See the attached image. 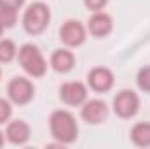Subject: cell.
<instances>
[{
  "label": "cell",
  "instance_id": "obj_11",
  "mask_svg": "<svg viewBox=\"0 0 150 149\" xmlns=\"http://www.w3.org/2000/svg\"><path fill=\"white\" fill-rule=\"evenodd\" d=\"M32 137V128L25 119H11L5 126V140L12 146H25Z\"/></svg>",
  "mask_w": 150,
  "mask_h": 149
},
{
  "label": "cell",
  "instance_id": "obj_14",
  "mask_svg": "<svg viewBox=\"0 0 150 149\" xmlns=\"http://www.w3.org/2000/svg\"><path fill=\"white\" fill-rule=\"evenodd\" d=\"M18 56V46L11 39H0V63H11Z\"/></svg>",
  "mask_w": 150,
  "mask_h": 149
},
{
  "label": "cell",
  "instance_id": "obj_8",
  "mask_svg": "<svg viewBox=\"0 0 150 149\" xmlns=\"http://www.w3.org/2000/svg\"><path fill=\"white\" fill-rule=\"evenodd\" d=\"M80 117L82 121H86L87 125H101L107 121L108 117V105L105 100L101 98H87L82 105H80Z\"/></svg>",
  "mask_w": 150,
  "mask_h": 149
},
{
  "label": "cell",
  "instance_id": "obj_10",
  "mask_svg": "<svg viewBox=\"0 0 150 149\" xmlns=\"http://www.w3.org/2000/svg\"><path fill=\"white\" fill-rule=\"evenodd\" d=\"M87 34L96 39H105L113 32V19L112 16L105 11H96L91 14V18L87 19Z\"/></svg>",
  "mask_w": 150,
  "mask_h": 149
},
{
  "label": "cell",
  "instance_id": "obj_3",
  "mask_svg": "<svg viewBox=\"0 0 150 149\" xmlns=\"http://www.w3.org/2000/svg\"><path fill=\"white\" fill-rule=\"evenodd\" d=\"M51 23V9L45 2H32L21 18L23 30L28 35H40L47 30Z\"/></svg>",
  "mask_w": 150,
  "mask_h": 149
},
{
  "label": "cell",
  "instance_id": "obj_16",
  "mask_svg": "<svg viewBox=\"0 0 150 149\" xmlns=\"http://www.w3.org/2000/svg\"><path fill=\"white\" fill-rule=\"evenodd\" d=\"M136 84L143 93H150V65L142 67L136 74Z\"/></svg>",
  "mask_w": 150,
  "mask_h": 149
},
{
  "label": "cell",
  "instance_id": "obj_17",
  "mask_svg": "<svg viewBox=\"0 0 150 149\" xmlns=\"http://www.w3.org/2000/svg\"><path fill=\"white\" fill-rule=\"evenodd\" d=\"M12 117V102L9 98H0V126L9 123Z\"/></svg>",
  "mask_w": 150,
  "mask_h": 149
},
{
  "label": "cell",
  "instance_id": "obj_19",
  "mask_svg": "<svg viewBox=\"0 0 150 149\" xmlns=\"http://www.w3.org/2000/svg\"><path fill=\"white\" fill-rule=\"evenodd\" d=\"M26 0H0V9H16L19 11Z\"/></svg>",
  "mask_w": 150,
  "mask_h": 149
},
{
  "label": "cell",
  "instance_id": "obj_2",
  "mask_svg": "<svg viewBox=\"0 0 150 149\" xmlns=\"http://www.w3.org/2000/svg\"><path fill=\"white\" fill-rule=\"evenodd\" d=\"M16 60L25 70V74L32 79H40L47 74V60L44 58L42 51L32 42H26L18 49Z\"/></svg>",
  "mask_w": 150,
  "mask_h": 149
},
{
  "label": "cell",
  "instance_id": "obj_20",
  "mask_svg": "<svg viewBox=\"0 0 150 149\" xmlns=\"http://www.w3.org/2000/svg\"><path fill=\"white\" fill-rule=\"evenodd\" d=\"M4 144H5V132H2V130H0V148H2Z\"/></svg>",
  "mask_w": 150,
  "mask_h": 149
},
{
  "label": "cell",
  "instance_id": "obj_18",
  "mask_svg": "<svg viewBox=\"0 0 150 149\" xmlns=\"http://www.w3.org/2000/svg\"><path fill=\"white\" fill-rule=\"evenodd\" d=\"M86 9H89L91 12H96V11H103L110 0H82Z\"/></svg>",
  "mask_w": 150,
  "mask_h": 149
},
{
  "label": "cell",
  "instance_id": "obj_6",
  "mask_svg": "<svg viewBox=\"0 0 150 149\" xmlns=\"http://www.w3.org/2000/svg\"><path fill=\"white\" fill-rule=\"evenodd\" d=\"M59 40L65 47L77 49L86 44L87 40V28L79 19H67L59 28Z\"/></svg>",
  "mask_w": 150,
  "mask_h": 149
},
{
  "label": "cell",
  "instance_id": "obj_12",
  "mask_svg": "<svg viewBox=\"0 0 150 149\" xmlns=\"http://www.w3.org/2000/svg\"><path fill=\"white\" fill-rule=\"evenodd\" d=\"M75 54L70 51V47H61V49H54L51 58H49V65L54 72L58 74H68L75 69Z\"/></svg>",
  "mask_w": 150,
  "mask_h": 149
},
{
  "label": "cell",
  "instance_id": "obj_5",
  "mask_svg": "<svg viewBox=\"0 0 150 149\" xmlns=\"http://www.w3.org/2000/svg\"><path fill=\"white\" fill-rule=\"evenodd\" d=\"M140 105H142V102H140L138 93L133 90H127V88L117 91L112 100L113 112L120 119H133L140 112Z\"/></svg>",
  "mask_w": 150,
  "mask_h": 149
},
{
  "label": "cell",
  "instance_id": "obj_22",
  "mask_svg": "<svg viewBox=\"0 0 150 149\" xmlns=\"http://www.w3.org/2000/svg\"><path fill=\"white\" fill-rule=\"evenodd\" d=\"M0 79H2V69H0Z\"/></svg>",
  "mask_w": 150,
  "mask_h": 149
},
{
  "label": "cell",
  "instance_id": "obj_9",
  "mask_svg": "<svg viewBox=\"0 0 150 149\" xmlns=\"http://www.w3.org/2000/svg\"><path fill=\"white\" fill-rule=\"evenodd\" d=\"M115 84V75L107 67H94L87 74V88L94 93H108Z\"/></svg>",
  "mask_w": 150,
  "mask_h": 149
},
{
  "label": "cell",
  "instance_id": "obj_1",
  "mask_svg": "<svg viewBox=\"0 0 150 149\" xmlns=\"http://www.w3.org/2000/svg\"><path fill=\"white\" fill-rule=\"evenodd\" d=\"M49 132L58 146H70L79 139V123L67 109H56L49 116Z\"/></svg>",
  "mask_w": 150,
  "mask_h": 149
},
{
  "label": "cell",
  "instance_id": "obj_7",
  "mask_svg": "<svg viewBox=\"0 0 150 149\" xmlns=\"http://www.w3.org/2000/svg\"><path fill=\"white\" fill-rule=\"evenodd\" d=\"M59 100L68 107H80L87 100V84L80 81H67L59 86Z\"/></svg>",
  "mask_w": 150,
  "mask_h": 149
},
{
  "label": "cell",
  "instance_id": "obj_15",
  "mask_svg": "<svg viewBox=\"0 0 150 149\" xmlns=\"http://www.w3.org/2000/svg\"><path fill=\"white\" fill-rule=\"evenodd\" d=\"M0 23L5 30H11L18 23V11L16 9H0Z\"/></svg>",
  "mask_w": 150,
  "mask_h": 149
},
{
  "label": "cell",
  "instance_id": "obj_13",
  "mask_svg": "<svg viewBox=\"0 0 150 149\" xmlns=\"http://www.w3.org/2000/svg\"><path fill=\"white\" fill-rule=\"evenodd\" d=\"M129 139L136 148H150V123L149 121L134 123L129 132Z\"/></svg>",
  "mask_w": 150,
  "mask_h": 149
},
{
  "label": "cell",
  "instance_id": "obj_21",
  "mask_svg": "<svg viewBox=\"0 0 150 149\" xmlns=\"http://www.w3.org/2000/svg\"><path fill=\"white\" fill-rule=\"evenodd\" d=\"M4 32H5V28H4L2 23H0V39H2V35H4Z\"/></svg>",
  "mask_w": 150,
  "mask_h": 149
},
{
  "label": "cell",
  "instance_id": "obj_4",
  "mask_svg": "<svg viewBox=\"0 0 150 149\" xmlns=\"http://www.w3.org/2000/svg\"><path fill=\"white\" fill-rule=\"evenodd\" d=\"M7 98L12 102V105H28L35 98V84L23 75L12 77L7 82Z\"/></svg>",
  "mask_w": 150,
  "mask_h": 149
}]
</instances>
